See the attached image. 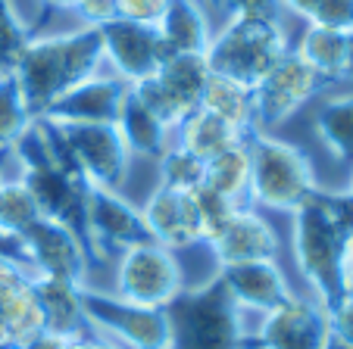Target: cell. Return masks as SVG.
Returning <instances> with one entry per match:
<instances>
[{"label":"cell","instance_id":"obj_1","mask_svg":"<svg viewBox=\"0 0 353 349\" xmlns=\"http://www.w3.org/2000/svg\"><path fill=\"white\" fill-rule=\"evenodd\" d=\"M353 197L347 191H319L291 215V246L307 293L322 306L341 299V277L350 259Z\"/></svg>","mask_w":353,"mask_h":349},{"label":"cell","instance_id":"obj_2","mask_svg":"<svg viewBox=\"0 0 353 349\" xmlns=\"http://www.w3.org/2000/svg\"><path fill=\"white\" fill-rule=\"evenodd\" d=\"M103 69L107 66L100 32L79 25L63 34H32L19 63L13 66V78L19 81L28 112L41 119L63 94Z\"/></svg>","mask_w":353,"mask_h":349},{"label":"cell","instance_id":"obj_3","mask_svg":"<svg viewBox=\"0 0 353 349\" xmlns=\"http://www.w3.org/2000/svg\"><path fill=\"white\" fill-rule=\"evenodd\" d=\"M166 315L172 349H256L254 328L216 275L207 284L181 290Z\"/></svg>","mask_w":353,"mask_h":349},{"label":"cell","instance_id":"obj_4","mask_svg":"<svg viewBox=\"0 0 353 349\" xmlns=\"http://www.w3.org/2000/svg\"><path fill=\"white\" fill-rule=\"evenodd\" d=\"M250 150V187H247V206L269 212L294 215L316 191V169L300 147L275 138L269 131L247 134Z\"/></svg>","mask_w":353,"mask_h":349},{"label":"cell","instance_id":"obj_5","mask_svg":"<svg viewBox=\"0 0 353 349\" xmlns=\"http://www.w3.org/2000/svg\"><path fill=\"white\" fill-rule=\"evenodd\" d=\"M41 138L57 165L75 171L88 187L119 191L128 178V153L116 125H75V122L38 119Z\"/></svg>","mask_w":353,"mask_h":349},{"label":"cell","instance_id":"obj_6","mask_svg":"<svg viewBox=\"0 0 353 349\" xmlns=\"http://www.w3.org/2000/svg\"><path fill=\"white\" fill-rule=\"evenodd\" d=\"M291 50L281 22L266 19H222L207 47L213 75H225L247 87H256L285 53Z\"/></svg>","mask_w":353,"mask_h":349},{"label":"cell","instance_id":"obj_7","mask_svg":"<svg viewBox=\"0 0 353 349\" xmlns=\"http://www.w3.org/2000/svg\"><path fill=\"white\" fill-rule=\"evenodd\" d=\"M185 290V268L179 253L144 240L116 256V287L113 293L125 303L147 309H169Z\"/></svg>","mask_w":353,"mask_h":349},{"label":"cell","instance_id":"obj_8","mask_svg":"<svg viewBox=\"0 0 353 349\" xmlns=\"http://www.w3.org/2000/svg\"><path fill=\"white\" fill-rule=\"evenodd\" d=\"M88 330L113 340L119 349H172V328L166 309H147L119 299L116 293H97L85 287Z\"/></svg>","mask_w":353,"mask_h":349},{"label":"cell","instance_id":"obj_9","mask_svg":"<svg viewBox=\"0 0 353 349\" xmlns=\"http://www.w3.org/2000/svg\"><path fill=\"white\" fill-rule=\"evenodd\" d=\"M332 81H325L316 69H310L294 50H288L279 66L254 87V125L256 131L281 125L300 112L313 97L332 91Z\"/></svg>","mask_w":353,"mask_h":349},{"label":"cell","instance_id":"obj_10","mask_svg":"<svg viewBox=\"0 0 353 349\" xmlns=\"http://www.w3.org/2000/svg\"><path fill=\"white\" fill-rule=\"evenodd\" d=\"M81 237L88 253H94L97 259H110L125 253L128 246L150 240V234L141 218V206L125 200L119 191L91 187L81 212Z\"/></svg>","mask_w":353,"mask_h":349},{"label":"cell","instance_id":"obj_11","mask_svg":"<svg viewBox=\"0 0 353 349\" xmlns=\"http://www.w3.org/2000/svg\"><path fill=\"white\" fill-rule=\"evenodd\" d=\"M19 250H22V262H26V268L32 275L85 284L88 246H85V237L72 224L41 215L19 237Z\"/></svg>","mask_w":353,"mask_h":349},{"label":"cell","instance_id":"obj_12","mask_svg":"<svg viewBox=\"0 0 353 349\" xmlns=\"http://www.w3.org/2000/svg\"><path fill=\"white\" fill-rule=\"evenodd\" d=\"M328 343L325 306L310 293L291 290L254 328L256 349H322Z\"/></svg>","mask_w":353,"mask_h":349},{"label":"cell","instance_id":"obj_13","mask_svg":"<svg viewBox=\"0 0 353 349\" xmlns=\"http://www.w3.org/2000/svg\"><path fill=\"white\" fill-rule=\"evenodd\" d=\"M97 32L100 44H103V66H107V72L119 75L125 85L157 75L163 60L169 56L157 25L113 19L110 25L97 28Z\"/></svg>","mask_w":353,"mask_h":349},{"label":"cell","instance_id":"obj_14","mask_svg":"<svg viewBox=\"0 0 353 349\" xmlns=\"http://www.w3.org/2000/svg\"><path fill=\"white\" fill-rule=\"evenodd\" d=\"M219 265H238V262H279L281 237L275 224L254 206H238L222 234L207 246Z\"/></svg>","mask_w":353,"mask_h":349},{"label":"cell","instance_id":"obj_15","mask_svg":"<svg viewBox=\"0 0 353 349\" xmlns=\"http://www.w3.org/2000/svg\"><path fill=\"white\" fill-rule=\"evenodd\" d=\"M128 85L113 72H97L66 91L41 119L75 122V125H116Z\"/></svg>","mask_w":353,"mask_h":349},{"label":"cell","instance_id":"obj_16","mask_svg":"<svg viewBox=\"0 0 353 349\" xmlns=\"http://www.w3.org/2000/svg\"><path fill=\"white\" fill-rule=\"evenodd\" d=\"M19 178L28 184L41 215L72 224L81 234V212H85V197L91 191L81 175H75V171L63 169L57 162H38L19 169Z\"/></svg>","mask_w":353,"mask_h":349},{"label":"cell","instance_id":"obj_17","mask_svg":"<svg viewBox=\"0 0 353 349\" xmlns=\"http://www.w3.org/2000/svg\"><path fill=\"white\" fill-rule=\"evenodd\" d=\"M216 277L225 287V293L234 299L247 318H260L269 309L281 303L291 293L288 275L281 271V262H238V265H219Z\"/></svg>","mask_w":353,"mask_h":349},{"label":"cell","instance_id":"obj_18","mask_svg":"<svg viewBox=\"0 0 353 349\" xmlns=\"http://www.w3.org/2000/svg\"><path fill=\"white\" fill-rule=\"evenodd\" d=\"M141 218L150 234V240L172 253L200 246V231H197V215H194L191 193H179L172 187L157 184L150 197L141 206Z\"/></svg>","mask_w":353,"mask_h":349},{"label":"cell","instance_id":"obj_19","mask_svg":"<svg viewBox=\"0 0 353 349\" xmlns=\"http://www.w3.org/2000/svg\"><path fill=\"white\" fill-rule=\"evenodd\" d=\"M32 287L38 297L41 315H44V330L54 337H69L85 334L88 321H85V284H72V281H60V277H41L32 275Z\"/></svg>","mask_w":353,"mask_h":349},{"label":"cell","instance_id":"obj_20","mask_svg":"<svg viewBox=\"0 0 353 349\" xmlns=\"http://www.w3.org/2000/svg\"><path fill=\"white\" fill-rule=\"evenodd\" d=\"M350 47H353V32H334V28H322L313 22H303L297 44L291 50L310 69L332 81L334 87L347 85V69H350Z\"/></svg>","mask_w":353,"mask_h":349},{"label":"cell","instance_id":"obj_21","mask_svg":"<svg viewBox=\"0 0 353 349\" xmlns=\"http://www.w3.org/2000/svg\"><path fill=\"white\" fill-rule=\"evenodd\" d=\"M157 32L169 53H207L216 28L203 0H169L157 22Z\"/></svg>","mask_w":353,"mask_h":349},{"label":"cell","instance_id":"obj_22","mask_svg":"<svg viewBox=\"0 0 353 349\" xmlns=\"http://www.w3.org/2000/svg\"><path fill=\"white\" fill-rule=\"evenodd\" d=\"M122 140H125L132 156H144V159H160L169 147L175 144V131L154 112L147 109L128 87L125 100H122L119 119H116Z\"/></svg>","mask_w":353,"mask_h":349},{"label":"cell","instance_id":"obj_23","mask_svg":"<svg viewBox=\"0 0 353 349\" xmlns=\"http://www.w3.org/2000/svg\"><path fill=\"white\" fill-rule=\"evenodd\" d=\"M210 75L213 69L207 63V53H169L157 72V81L169 94V100L179 106L181 116H188L200 106V94L207 87Z\"/></svg>","mask_w":353,"mask_h":349},{"label":"cell","instance_id":"obj_24","mask_svg":"<svg viewBox=\"0 0 353 349\" xmlns=\"http://www.w3.org/2000/svg\"><path fill=\"white\" fill-rule=\"evenodd\" d=\"M313 131L334 162L353 165V91L332 94L319 103Z\"/></svg>","mask_w":353,"mask_h":349},{"label":"cell","instance_id":"obj_25","mask_svg":"<svg viewBox=\"0 0 353 349\" xmlns=\"http://www.w3.org/2000/svg\"><path fill=\"white\" fill-rule=\"evenodd\" d=\"M238 140H247V134L234 131L232 125H225L222 119H216L213 112L207 109H191L185 119L175 125V144L181 150H188L191 156H197L200 162L219 156L222 150H228Z\"/></svg>","mask_w":353,"mask_h":349},{"label":"cell","instance_id":"obj_26","mask_svg":"<svg viewBox=\"0 0 353 349\" xmlns=\"http://www.w3.org/2000/svg\"><path fill=\"white\" fill-rule=\"evenodd\" d=\"M200 109L213 112L216 119L232 125L241 134H254V87L241 85L225 75H210L207 87L200 94Z\"/></svg>","mask_w":353,"mask_h":349},{"label":"cell","instance_id":"obj_27","mask_svg":"<svg viewBox=\"0 0 353 349\" xmlns=\"http://www.w3.org/2000/svg\"><path fill=\"white\" fill-rule=\"evenodd\" d=\"M203 187L232 200L234 206H247V187H250V150H247V140H238L228 150H222L219 156L207 159Z\"/></svg>","mask_w":353,"mask_h":349},{"label":"cell","instance_id":"obj_28","mask_svg":"<svg viewBox=\"0 0 353 349\" xmlns=\"http://www.w3.org/2000/svg\"><path fill=\"white\" fill-rule=\"evenodd\" d=\"M38 218H41V209L26 181L19 175L0 178V234L19 240Z\"/></svg>","mask_w":353,"mask_h":349},{"label":"cell","instance_id":"obj_29","mask_svg":"<svg viewBox=\"0 0 353 349\" xmlns=\"http://www.w3.org/2000/svg\"><path fill=\"white\" fill-rule=\"evenodd\" d=\"M34 125V116L19 91V81L10 75H0V156L13 153V147L28 134Z\"/></svg>","mask_w":353,"mask_h":349},{"label":"cell","instance_id":"obj_30","mask_svg":"<svg viewBox=\"0 0 353 349\" xmlns=\"http://www.w3.org/2000/svg\"><path fill=\"white\" fill-rule=\"evenodd\" d=\"M0 318L7 321L13 346H26L28 340L44 334V315H41V306H38V297H34L32 284L0 303Z\"/></svg>","mask_w":353,"mask_h":349},{"label":"cell","instance_id":"obj_31","mask_svg":"<svg viewBox=\"0 0 353 349\" xmlns=\"http://www.w3.org/2000/svg\"><path fill=\"white\" fill-rule=\"evenodd\" d=\"M157 162H160V184L163 187H172V191H179V193H194L203 187L207 162H200L197 156L181 150L179 144L169 147Z\"/></svg>","mask_w":353,"mask_h":349},{"label":"cell","instance_id":"obj_32","mask_svg":"<svg viewBox=\"0 0 353 349\" xmlns=\"http://www.w3.org/2000/svg\"><path fill=\"white\" fill-rule=\"evenodd\" d=\"M191 203H194V215H197V231H200V246H210L216 237L222 234V228L228 224V218L234 215L238 206L232 200L219 197L216 191L210 187H200V191L191 193Z\"/></svg>","mask_w":353,"mask_h":349},{"label":"cell","instance_id":"obj_33","mask_svg":"<svg viewBox=\"0 0 353 349\" xmlns=\"http://www.w3.org/2000/svg\"><path fill=\"white\" fill-rule=\"evenodd\" d=\"M28 38H32V32L22 22L19 10L13 7V0H0V75L13 72Z\"/></svg>","mask_w":353,"mask_h":349},{"label":"cell","instance_id":"obj_34","mask_svg":"<svg viewBox=\"0 0 353 349\" xmlns=\"http://www.w3.org/2000/svg\"><path fill=\"white\" fill-rule=\"evenodd\" d=\"M222 13V19H266L281 22L279 0H210Z\"/></svg>","mask_w":353,"mask_h":349},{"label":"cell","instance_id":"obj_35","mask_svg":"<svg viewBox=\"0 0 353 349\" xmlns=\"http://www.w3.org/2000/svg\"><path fill=\"white\" fill-rule=\"evenodd\" d=\"M72 16L85 28H103L119 19V10H116V0H75Z\"/></svg>","mask_w":353,"mask_h":349},{"label":"cell","instance_id":"obj_36","mask_svg":"<svg viewBox=\"0 0 353 349\" xmlns=\"http://www.w3.org/2000/svg\"><path fill=\"white\" fill-rule=\"evenodd\" d=\"M310 22L334 32H353V0H322Z\"/></svg>","mask_w":353,"mask_h":349},{"label":"cell","instance_id":"obj_37","mask_svg":"<svg viewBox=\"0 0 353 349\" xmlns=\"http://www.w3.org/2000/svg\"><path fill=\"white\" fill-rule=\"evenodd\" d=\"M325 315H328V334L353 349V299L350 297L334 299L332 306H325Z\"/></svg>","mask_w":353,"mask_h":349},{"label":"cell","instance_id":"obj_38","mask_svg":"<svg viewBox=\"0 0 353 349\" xmlns=\"http://www.w3.org/2000/svg\"><path fill=\"white\" fill-rule=\"evenodd\" d=\"M166 7H169V0H116L119 19L144 22V25H157Z\"/></svg>","mask_w":353,"mask_h":349},{"label":"cell","instance_id":"obj_39","mask_svg":"<svg viewBox=\"0 0 353 349\" xmlns=\"http://www.w3.org/2000/svg\"><path fill=\"white\" fill-rule=\"evenodd\" d=\"M32 284V271L19 259H0V303Z\"/></svg>","mask_w":353,"mask_h":349},{"label":"cell","instance_id":"obj_40","mask_svg":"<svg viewBox=\"0 0 353 349\" xmlns=\"http://www.w3.org/2000/svg\"><path fill=\"white\" fill-rule=\"evenodd\" d=\"M279 3H281V13H291V16H297L300 22H310L322 0H279Z\"/></svg>","mask_w":353,"mask_h":349},{"label":"cell","instance_id":"obj_41","mask_svg":"<svg viewBox=\"0 0 353 349\" xmlns=\"http://www.w3.org/2000/svg\"><path fill=\"white\" fill-rule=\"evenodd\" d=\"M19 349H63V337H54V334H38L34 340H28L26 346H19Z\"/></svg>","mask_w":353,"mask_h":349},{"label":"cell","instance_id":"obj_42","mask_svg":"<svg viewBox=\"0 0 353 349\" xmlns=\"http://www.w3.org/2000/svg\"><path fill=\"white\" fill-rule=\"evenodd\" d=\"M0 259H19V262H22L19 240H13V237H3V234H0Z\"/></svg>","mask_w":353,"mask_h":349},{"label":"cell","instance_id":"obj_43","mask_svg":"<svg viewBox=\"0 0 353 349\" xmlns=\"http://www.w3.org/2000/svg\"><path fill=\"white\" fill-rule=\"evenodd\" d=\"M341 297H350L353 299V256L347 259V265H344V277H341Z\"/></svg>","mask_w":353,"mask_h":349},{"label":"cell","instance_id":"obj_44","mask_svg":"<svg viewBox=\"0 0 353 349\" xmlns=\"http://www.w3.org/2000/svg\"><path fill=\"white\" fill-rule=\"evenodd\" d=\"M47 10H63V13H72L75 7V0H41Z\"/></svg>","mask_w":353,"mask_h":349},{"label":"cell","instance_id":"obj_45","mask_svg":"<svg viewBox=\"0 0 353 349\" xmlns=\"http://www.w3.org/2000/svg\"><path fill=\"white\" fill-rule=\"evenodd\" d=\"M7 346H13V337H10V328H7V321L0 318V349H7Z\"/></svg>","mask_w":353,"mask_h":349},{"label":"cell","instance_id":"obj_46","mask_svg":"<svg viewBox=\"0 0 353 349\" xmlns=\"http://www.w3.org/2000/svg\"><path fill=\"white\" fill-rule=\"evenodd\" d=\"M322 349H350V346H344V343H341V340H334V337L328 334V343H325V346H322Z\"/></svg>","mask_w":353,"mask_h":349},{"label":"cell","instance_id":"obj_47","mask_svg":"<svg viewBox=\"0 0 353 349\" xmlns=\"http://www.w3.org/2000/svg\"><path fill=\"white\" fill-rule=\"evenodd\" d=\"M344 191L353 197V165H350V175H347V184H344Z\"/></svg>","mask_w":353,"mask_h":349},{"label":"cell","instance_id":"obj_48","mask_svg":"<svg viewBox=\"0 0 353 349\" xmlns=\"http://www.w3.org/2000/svg\"><path fill=\"white\" fill-rule=\"evenodd\" d=\"M350 256H353V240H350Z\"/></svg>","mask_w":353,"mask_h":349},{"label":"cell","instance_id":"obj_49","mask_svg":"<svg viewBox=\"0 0 353 349\" xmlns=\"http://www.w3.org/2000/svg\"><path fill=\"white\" fill-rule=\"evenodd\" d=\"M7 349H19V346H7Z\"/></svg>","mask_w":353,"mask_h":349},{"label":"cell","instance_id":"obj_50","mask_svg":"<svg viewBox=\"0 0 353 349\" xmlns=\"http://www.w3.org/2000/svg\"><path fill=\"white\" fill-rule=\"evenodd\" d=\"M0 178H3V175H0Z\"/></svg>","mask_w":353,"mask_h":349}]
</instances>
